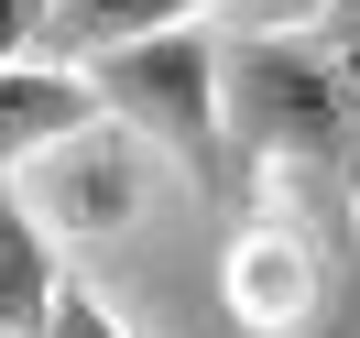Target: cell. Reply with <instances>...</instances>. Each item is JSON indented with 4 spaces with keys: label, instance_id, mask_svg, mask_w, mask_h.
Wrapping results in <instances>:
<instances>
[{
    "label": "cell",
    "instance_id": "5",
    "mask_svg": "<svg viewBox=\"0 0 360 338\" xmlns=\"http://www.w3.org/2000/svg\"><path fill=\"white\" fill-rule=\"evenodd\" d=\"M55 294H66V240L44 229V207L0 175V327L11 338H44Z\"/></svg>",
    "mask_w": 360,
    "mask_h": 338
},
{
    "label": "cell",
    "instance_id": "11",
    "mask_svg": "<svg viewBox=\"0 0 360 338\" xmlns=\"http://www.w3.org/2000/svg\"><path fill=\"white\" fill-rule=\"evenodd\" d=\"M0 338H11V327H0Z\"/></svg>",
    "mask_w": 360,
    "mask_h": 338
},
{
    "label": "cell",
    "instance_id": "7",
    "mask_svg": "<svg viewBox=\"0 0 360 338\" xmlns=\"http://www.w3.org/2000/svg\"><path fill=\"white\" fill-rule=\"evenodd\" d=\"M44 338H131V327H120V316L98 306V294L77 284V273H66V294H55V316H44Z\"/></svg>",
    "mask_w": 360,
    "mask_h": 338
},
{
    "label": "cell",
    "instance_id": "6",
    "mask_svg": "<svg viewBox=\"0 0 360 338\" xmlns=\"http://www.w3.org/2000/svg\"><path fill=\"white\" fill-rule=\"evenodd\" d=\"M207 0H55L44 11V55H66V66H88V55L131 44V33H164V22H197Z\"/></svg>",
    "mask_w": 360,
    "mask_h": 338
},
{
    "label": "cell",
    "instance_id": "2",
    "mask_svg": "<svg viewBox=\"0 0 360 338\" xmlns=\"http://www.w3.org/2000/svg\"><path fill=\"white\" fill-rule=\"evenodd\" d=\"M98 77V110L131 120L142 142L186 164L197 186H229V120H219V33L207 22H164V33H131V44L88 55Z\"/></svg>",
    "mask_w": 360,
    "mask_h": 338
},
{
    "label": "cell",
    "instance_id": "4",
    "mask_svg": "<svg viewBox=\"0 0 360 338\" xmlns=\"http://www.w3.org/2000/svg\"><path fill=\"white\" fill-rule=\"evenodd\" d=\"M33 207H44V229H120L142 207V164L131 142H98V120L77 142H55L44 164H33Z\"/></svg>",
    "mask_w": 360,
    "mask_h": 338
},
{
    "label": "cell",
    "instance_id": "3",
    "mask_svg": "<svg viewBox=\"0 0 360 338\" xmlns=\"http://www.w3.org/2000/svg\"><path fill=\"white\" fill-rule=\"evenodd\" d=\"M88 120H110L88 66H66V55H22V66H0V175L44 164L55 142H77Z\"/></svg>",
    "mask_w": 360,
    "mask_h": 338
},
{
    "label": "cell",
    "instance_id": "10",
    "mask_svg": "<svg viewBox=\"0 0 360 338\" xmlns=\"http://www.w3.org/2000/svg\"><path fill=\"white\" fill-rule=\"evenodd\" d=\"M316 44H328L338 66L360 77V0H328V22H316Z\"/></svg>",
    "mask_w": 360,
    "mask_h": 338
},
{
    "label": "cell",
    "instance_id": "1",
    "mask_svg": "<svg viewBox=\"0 0 360 338\" xmlns=\"http://www.w3.org/2000/svg\"><path fill=\"white\" fill-rule=\"evenodd\" d=\"M219 120H229V164H295V175L360 164V77L316 33H229Z\"/></svg>",
    "mask_w": 360,
    "mask_h": 338
},
{
    "label": "cell",
    "instance_id": "8",
    "mask_svg": "<svg viewBox=\"0 0 360 338\" xmlns=\"http://www.w3.org/2000/svg\"><path fill=\"white\" fill-rule=\"evenodd\" d=\"M44 11H55V0H0V66L44 55Z\"/></svg>",
    "mask_w": 360,
    "mask_h": 338
},
{
    "label": "cell",
    "instance_id": "9",
    "mask_svg": "<svg viewBox=\"0 0 360 338\" xmlns=\"http://www.w3.org/2000/svg\"><path fill=\"white\" fill-rule=\"evenodd\" d=\"M229 11H240L251 33H316L328 22V0H229Z\"/></svg>",
    "mask_w": 360,
    "mask_h": 338
}]
</instances>
